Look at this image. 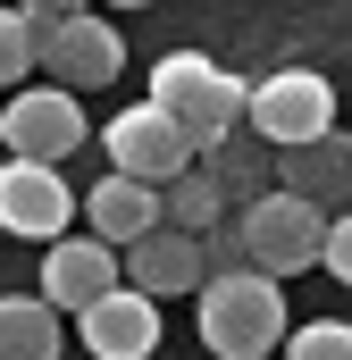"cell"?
Masks as SVG:
<instances>
[{
	"instance_id": "obj_1",
	"label": "cell",
	"mask_w": 352,
	"mask_h": 360,
	"mask_svg": "<svg viewBox=\"0 0 352 360\" xmlns=\"http://www.w3.org/2000/svg\"><path fill=\"white\" fill-rule=\"evenodd\" d=\"M285 293H277V276L268 269H210L201 276V344L218 360H268L285 344Z\"/></svg>"
},
{
	"instance_id": "obj_2",
	"label": "cell",
	"mask_w": 352,
	"mask_h": 360,
	"mask_svg": "<svg viewBox=\"0 0 352 360\" xmlns=\"http://www.w3.org/2000/svg\"><path fill=\"white\" fill-rule=\"evenodd\" d=\"M244 92H252L244 76H227V68H218V59H201V51H168V59L151 68V101H160L176 126L193 134V151L244 126Z\"/></svg>"
},
{
	"instance_id": "obj_3",
	"label": "cell",
	"mask_w": 352,
	"mask_h": 360,
	"mask_svg": "<svg viewBox=\"0 0 352 360\" xmlns=\"http://www.w3.org/2000/svg\"><path fill=\"white\" fill-rule=\"evenodd\" d=\"M235 235H244V260H252V269H268L277 285H285V276L319 269V243H327V210L277 184V193H260V201L244 210V226H235Z\"/></svg>"
},
{
	"instance_id": "obj_4",
	"label": "cell",
	"mask_w": 352,
	"mask_h": 360,
	"mask_svg": "<svg viewBox=\"0 0 352 360\" xmlns=\"http://www.w3.org/2000/svg\"><path fill=\"white\" fill-rule=\"evenodd\" d=\"M244 126H260L277 151H294V143L336 126V84L319 68H268L260 84L244 92Z\"/></svg>"
},
{
	"instance_id": "obj_5",
	"label": "cell",
	"mask_w": 352,
	"mask_h": 360,
	"mask_svg": "<svg viewBox=\"0 0 352 360\" xmlns=\"http://www.w3.org/2000/svg\"><path fill=\"white\" fill-rule=\"evenodd\" d=\"M34 59L51 68V84L92 92V84H109V76L126 68V42H118L109 17L76 8V17H34Z\"/></svg>"
},
{
	"instance_id": "obj_6",
	"label": "cell",
	"mask_w": 352,
	"mask_h": 360,
	"mask_svg": "<svg viewBox=\"0 0 352 360\" xmlns=\"http://www.w3.org/2000/svg\"><path fill=\"white\" fill-rule=\"evenodd\" d=\"M101 143H109V168H126V176L143 184H168L193 168V134L176 126L160 101H143V109H118L109 126H101Z\"/></svg>"
},
{
	"instance_id": "obj_7",
	"label": "cell",
	"mask_w": 352,
	"mask_h": 360,
	"mask_svg": "<svg viewBox=\"0 0 352 360\" xmlns=\"http://www.w3.org/2000/svg\"><path fill=\"white\" fill-rule=\"evenodd\" d=\"M68 218H76V193L59 176V160H17L8 151V168H0V235L51 243V235H68Z\"/></svg>"
},
{
	"instance_id": "obj_8",
	"label": "cell",
	"mask_w": 352,
	"mask_h": 360,
	"mask_svg": "<svg viewBox=\"0 0 352 360\" xmlns=\"http://www.w3.org/2000/svg\"><path fill=\"white\" fill-rule=\"evenodd\" d=\"M0 143H8L17 160H76V143H84V109H76V92H68V84L17 92V101L0 109Z\"/></svg>"
},
{
	"instance_id": "obj_9",
	"label": "cell",
	"mask_w": 352,
	"mask_h": 360,
	"mask_svg": "<svg viewBox=\"0 0 352 360\" xmlns=\"http://www.w3.org/2000/svg\"><path fill=\"white\" fill-rule=\"evenodd\" d=\"M76 335H84L92 360H151L160 352V310H151V293L143 285H109L101 302H84L76 310Z\"/></svg>"
},
{
	"instance_id": "obj_10",
	"label": "cell",
	"mask_w": 352,
	"mask_h": 360,
	"mask_svg": "<svg viewBox=\"0 0 352 360\" xmlns=\"http://www.w3.org/2000/svg\"><path fill=\"white\" fill-rule=\"evenodd\" d=\"M118 276H126L118 243H101V235H51V252H42V302L51 310H84Z\"/></svg>"
},
{
	"instance_id": "obj_11",
	"label": "cell",
	"mask_w": 352,
	"mask_h": 360,
	"mask_svg": "<svg viewBox=\"0 0 352 360\" xmlns=\"http://www.w3.org/2000/svg\"><path fill=\"white\" fill-rule=\"evenodd\" d=\"M118 260H126V285H143L151 302H160V293H201V276H210L201 235H184V226H168V218H160L151 235H134Z\"/></svg>"
},
{
	"instance_id": "obj_12",
	"label": "cell",
	"mask_w": 352,
	"mask_h": 360,
	"mask_svg": "<svg viewBox=\"0 0 352 360\" xmlns=\"http://www.w3.org/2000/svg\"><path fill=\"white\" fill-rule=\"evenodd\" d=\"M84 218H92V235H101V243H118V252H126L134 235H151V226H160V184L109 168V176L84 193Z\"/></svg>"
},
{
	"instance_id": "obj_13",
	"label": "cell",
	"mask_w": 352,
	"mask_h": 360,
	"mask_svg": "<svg viewBox=\"0 0 352 360\" xmlns=\"http://www.w3.org/2000/svg\"><path fill=\"white\" fill-rule=\"evenodd\" d=\"M285 193H302V201H319V210H327V201L344 210L352 201V134L327 126V134L294 143V151H285Z\"/></svg>"
},
{
	"instance_id": "obj_14",
	"label": "cell",
	"mask_w": 352,
	"mask_h": 360,
	"mask_svg": "<svg viewBox=\"0 0 352 360\" xmlns=\"http://www.w3.org/2000/svg\"><path fill=\"white\" fill-rule=\"evenodd\" d=\"M68 327L42 293H0V360H59Z\"/></svg>"
},
{
	"instance_id": "obj_15",
	"label": "cell",
	"mask_w": 352,
	"mask_h": 360,
	"mask_svg": "<svg viewBox=\"0 0 352 360\" xmlns=\"http://www.w3.org/2000/svg\"><path fill=\"white\" fill-rule=\"evenodd\" d=\"M160 218H168V226H184V235H210V226H218V184L193 176V168H184V176H168V184H160Z\"/></svg>"
},
{
	"instance_id": "obj_16",
	"label": "cell",
	"mask_w": 352,
	"mask_h": 360,
	"mask_svg": "<svg viewBox=\"0 0 352 360\" xmlns=\"http://www.w3.org/2000/svg\"><path fill=\"white\" fill-rule=\"evenodd\" d=\"M285 360H352V327H344V319L285 327Z\"/></svg>"
},
{
	"instance_id": "obj_17",
	"label": "cell",
	"mask_w": 352,
	"mask_h": 360,
	"mask_svg": "<svg viewBox=\"0 0 352 360\" xmlns=\"http://www.w3.org/2000/svg\"><path fill=\"white\" fill-rule=\"evenodd\" d=\"M25 68H42L34 59V17L25 8H0V84H25Z\"/></svg>"
},
{
	"instance_id": "obj_18",
	"label": "cell",
	"mask_w": 352,
	"mask_h": 360,
	"mask_svg": "<svg viewBox=\"0 0 352 360\" xmlns=\"http://www.w3.org/2000/svg\"><path fill=\"white\" fill-rule=\"evenodd\" d=\"M319 269H336V285H352V210L327 218V243H319Z\"/></svg>"
},
{
	"instance_id": "obj_19",
	"label": "cell",
	"mask_w": 352,
	"mask_h": 360,
	"mask_svg": "<svg viewBox=\"0 0 352 360\" xmlns=\"http://www.w3.org/2000/svg\"><path fill=\"white\" fill-rule=\"evenodd\" d=\"M17 8H25V17H76L84 0H17Z\"/></svg>"
},
{
	"instance_id": "obj_20",
	"label": "cell",
	"mask_w": 352,
	"mask_h": 360,
	"mask_svg": "<svg viewBox=\"0 0 352 360\" xmlns=\"http://www.w3.org/2000/svg\"><path fill=\"white\" fill-rule=\"evenodd\" d=\"M109 8H151V0H109Z\"/></svg>"
}]
</instances>
